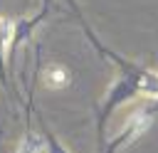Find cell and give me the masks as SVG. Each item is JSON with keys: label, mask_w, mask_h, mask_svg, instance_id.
Masks as SVG:
<instances>
[{"label": "cell", "mask_w": 158, "mask_h": 153, "mask_svg": "<svg viewBox=\"0 0 158 153\" xmlns=\"http://www.w3.org/2000/svg\"><path fill=\"white\" fill-rule=\"evenodd\" d=\"M67 2H69L72 12H74L77 22L81 25L84 37H86V39H89V44L99 52V57H104L106 62H111V64L118 69V74H123V76L133 79V81L138 84L141 94H146V96H151V99H158V72H156V69H151V67H146V64H141V62H133V59H128V57L118 54V52H116V49H111V47H106V44L96 37V32H94V30H91V25L86 22V17L81 15L79 5H77L74 0H67Z\"/></svg>", "instance_id": "1"}, {"label": "cell", "mask_w": 158, "mask_h": 153, "mask_svg": "<svg viewBox=\"0 0 158 153\" xmlns=\"http://www.w3.org/2000/svg\"><path fill=\"white\" fill-rule=\"evenodd\" d=\"M136 96H141V89H138V84H136L133 79H128V76L118 74V76L111 81V86L106 89V94H104L101 104H96V106H94L96 151H104V146H106V126H109V121H111L114 111H116L118 106H123L126 101L136 99Z\"/></svg>", "instance_id": "2"}, {"label": "cell", "mask_w": 158, "mask_h": 153, "mask_svg": "<svg viewBox=\"0 0 158 153\" xmlns=\"http://www.w3.org/2000/svg\"><path fill=\"white\" fill-rule=\"evenodd\" d=\"M42 67H40V44L35 47V72H32V84L27 89V101H25V131H22V138L15 148V153H40L44 151V143H42V133L35 131L32 126V118H35V86H37V76H40Z\"/></svg>", "instance_id": "3"}, {"label": "cell", "mask_w": 158, "mask_h": 153, "mask_svg": "<svg viewBox=\"0 0 158 153\" xmlns=\"http://www.w3.org/2000/svg\"><path fill=\"white\" fill-rule=\"evenodd\" d=\"M49 12H52V0H42V7H40L35 15H22V17L15 20L12 44H10V54H7V69H10V72H12V67H15V54H17V49L35 35V30L49 17Z\"/></svg>", "instance_id": "4"}, {"label": "cell", "mask_w": 158, "mask_h": 153, "mask_svg": "<svg viewBox=\"0 0 158 153\" xmlns=\"http://www.w3.org/2000/svg\"><path fill=\"white\" fill-rule=\"evenodd\" d=\"M12 32H15V20L0 15V86L2 91L10 94V69H7V54L12 44Z\"/></svg>", "instance_id": "5"}, {"label": "cell", "mask_w": 158, "mask_h": 153, "mask_svg": "<svg viewBox=\"0 0 158 153\" xmlns=\"http://www.w3.org/2000/svg\"><path fill=\"white\" fill-rule=\"evenodd\" d=\"M40 76H42V84L47 89H52V91H64V89H69L74 84V72L67 64H62V62L44 64L42 72H40Z\"/></svg>", "instance_id": "6"}, {"label": "cell", "mask_w": 158, "mask_h": 153, "mask_svg": "<svg viewBox=\"0 0 158 153\" xmlns=\"http://www.w3.org/2000/svg\"><path fill=\"white\" fill-rule=\"evenodd\" d=\"M35 118H37V126H40V133H42V143H44V153H72L59 138H57V133L49 128V123L44 121V116H42V111L40 109H35Z\"/></svg>", "instance_id": "7"}]
</instances>
